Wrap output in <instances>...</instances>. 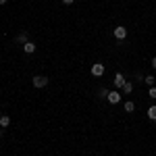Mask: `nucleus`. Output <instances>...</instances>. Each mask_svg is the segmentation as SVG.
<instances>
[{
  "label": "nucleus",
  "mask_w": 156,
  "mask_h": 156,
  "mask_svg": "<svg viewBox=\"0 0 156 156\" xmlns=\"http://www.w3.org/2000/svg\"><path fill=\"white\" fill-rule=\"evenodd\" d=\"M31 83H34V87H37V90H40V87H46V85H48V77H46V75H36V77L31 79Z\"/></svg>",
  "instance_id": "1"
},
{
  "label": "nucleus",
  "mask_w": 156,
  "mask_h": 156,
  "mask_svg": "<svg viewBox=\"0 0 156 156\" xmlns=\"http://www.w3.org/2000/svg\"><path fill=\"white\" fill-rule=\"evenodd\" d=\"M90 73H92L94 77H102V75H104V65H102V62H94L92 69H90Z\"/></svg>",
  "instance_id": "2"
},
{
  "label": "nucleus",
  "mask_w": 156,
  "mask_h": 156,
  "mask_svg": "<svg viewBox=\"0 0 156 156\" xmlns=\"http://www.w3.org/2000/svg\"><path fill=\"white\" fill-rule=\"evenodd\" d=\"M106 100L110 102V104H119V102H121V94H119V90H112V92H108Z\"/></svg>",
  "instance_id": "3"
},
{
  "label": "nucleus",
  "mask_w": 156,
  "mask_h": 156,
  "mask_svg": "<svg viewBox=\"0 0 156 156\" xmlns=\"http://www.w3.org/2000/svg\"><path fill=\"white\" fill-rule=\"evenodd\" d=\"M112 34H115V37H117V40H125V37H127V29H125L123 25H117Z\"/></svg>",
  "instance_id": "4"
},
{
  "label": "nucleus",
  "mask_w": 156,
  "mask_h": 156,
  "mask_svg": "<svg viewBox=\"0 0 156 156\" xmlns=\"http://www.w3.org/2000/svg\"><path fill=\"white\" fill-rule=\"evenodd\" d=\"M125 81H127V79H125V77H123V73H117V75H115V79H112V85H115V87H117V90H121V87H123V83H125Z\"/></svg>",
  "instance_id": "5"
},
{
  "label": "nucleus",
  "mask_w": 156,
  "mask_h": 156,
  "mask_svg": "<svg viewBox=\"0 0 156 156\" xmlns=\"http://www.w3.org/2000/svg\"><path fill=\"white\" fill-rule=\"evenodd\" d=\"M23 52L25 54H34V52H36V44H34V42H25L23 44Z\"/></svg>",
  "instance_id": "6"
},
{
  "label": "nucleus",
  "mask_w": 156,
  "mask_h": 156,
  "mask_svg": "<svg viewBox=\"0 0 156 156\" xmlns=\"http://www.w3.org/2000/svg\"><path fill=\"white\" fill-rule=\"evenodd\" d=\"M9 125H11V117H9V115H2V117H0V127L6 129Z\"/></svg>",
  "instance_id": "7"
},
{
  "label": "nucleus",
  "mask_w": 156,
  "mask_h": 156,
  "mask_svg": "<svg viewBox=\"0 0 156 156\" xmlns=\"http://www.w3.org/2000/svg\"><path fill=\"white\" fill-rule=\"evenodd\" d=\"M121 90H123V94H131V92H133V83H131V81H125Z\"/></svg>",
  "instance_id": "8"
},
{
  "label": "nucleus",
  "mask_w": 156,
  "mask_h": 156,
  "mask_svg": "<svg viewBox=\"0 0 156 156\" xmlns=\"http://www.w3.org/2000/svg\"><path fill=\"white\" fill-rule=\"evenodd\" d=\"M123 108H125V112H133V110H135V102H131V100H127Z\"/></svg>",
  "instance_id": "9"
},
{
  "label": "nucleus",
  "mask_w": 156,
  "mask_h": 156,
  "mask_svg": "<svg viewBox=\"0 0 156 156\" xmlns=\"http://www.w3.org/2000/svg\"><path fill=\"white\" fill-rule=\"evenodd\" d=\"M17 42H19V44H25V42H29V36H27V31L19 34V36H17Z\"/></svg>",
  "instance_id": "10"
},
{
  "label": "nucleus",
  "mask_w": 156,
  "mask_h": 156,
  "mask_svg": "<svg viewBox=\"0 0 156 156\" xmlns=\"http://www.w3.org/2000/svg\"><path fill=\"white\" fill-rule=\"evenodd\" d=\"M148 119H150V121H156V104L148 108Z\"/></svg>",
  "instance_id": "11"
},
{
  "label": "nucleus",
  "mask_w": 156,
  "mask_h": 156,
  "mask_svg": "<svg viewBox=\"0 0 156 156\" xmlns=\"http://www.w3.org/2000/svg\"><path fill=\"white\" fill-rule=\"evenodd\" d=\"M144 81H146V85H150V87H152V85L156 83V79H154V75H146L144 77Z\"/></svg>",
  "instance_id": "12"
},
{
  "label": "nucleus",
  "mask_w": 156,
  "mask_h": 156,
  "mask_svg": "<svg viewBox=\"0 0 156 156\" xmlns=\"http://www.w3.org/2000/svg\"><path fill=\"white\" fill-rule=\"evenodd\" d=\"M148 96L152 98V100H156V85H152V87H150V92H148Z\"/></svg>",
  "instance_id": "13"
},
{
  "label": "nucleus",
  "mask_w": 156,
  "mask_h": 156,
  "mask_svg": "<svg viewBox=\"0 0 156 156\" xmlns=\"http://www.w3.org/2000/svg\"><path fill=\"white\" fill-rule=\"evenodd\" d=\"M62 2H65V4H73L75 0H62Z\"/></svg>",
  "instance_id": "14"
},
{
  "label": "nucleus",
  "mask_w": 156,
  "mask_h": 156,
  "mask_svg": "<svg viewBox=\"0 0 156 156\" xmlns=\"http://www.w3.org/2000/svg\"><path fill=\"white\" fill-rule=\"evenodd\" d=\"M152 67H154V69H156V56H154V58H152Z\"/></svg>",
  "instance_id": "15"
},
{
  "label": "nucleus",
  "mask_w": 156,
  "mask_h": 156,
  "mask_svg": "<svg viewBox=\"0 0 156 156\" xmlns=\"http://www.w3.org/2000/svg\"><path fill=\"white\" fill-rule=\"evenodd\" d=\"M2 4H6V0H0V6H2Z\"/></svg>",
  "instance_id": "16"
}]
</instances>
